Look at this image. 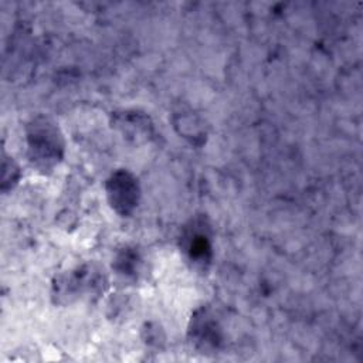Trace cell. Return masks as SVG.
Wrapping results in <instances>:
<instances>
[{
  "label": "cell",
  "instance_id": "1",
  "mask_svg": "<svg viewBox=\"0 0 363 363\" xmlns=\"http://www.w3.org/2000/svg\"><path fill=\"white\" fill-rule=\"evenodd\" d=\"M27 159L41 174L51 173L65 156V139L58 123L48 115L33 116L26 125Z\"/></svg>",
  "mask_w": 363,
  "mask_h": 363
},
{
  "label": "cell",
  "instance_id": "2",
  "mask_svg": "<svg viewBox=\"0 0 363 363\" xmlns=\"http://www.w3.org/2000/svg\"><path fill=\"white\" fill-rule=\"evenodd\" d=\"M106 284L104 268L98 264L86 262L57 275L51 284V298L57 305H69L82 296L101 295Z\"/></svg>",
  "mask_w": 363,
  "mask_h": 363
},
{
  "label": "cell",
  "instance_id": "3",
  "mask_svg": "<svg viewBox=\"0 0 363 363\" xmlns=\"http://www.w3.org/2000/svg\"><path fill=\"white\" fill-rule=\"evenodd\" d=\"M179 248L191 268L206 272L213 261V230L206 214L193 216L180 230Z\"/></svg>",
  "mask_w": 363,
  "mask_h": 363
},
{
  "label": "cell",
  "instance_id": "4",
  "mask_svg": "<svg viewBox=\"0 0 363 363\" xmlns=\"http://www.w3.org/2000/svg\"><path fill=\"white\" fill-rule=\"evenodd\" d=\"M105 194L111 208L121 217H129L140 201V184L128 169L113 170L105 182Z\"/></svg>",
  "mask_w": 363,
  "mask_h": 363
},
{
  "label": "cell",
  "instance_id": "5",
  "mask_svg": "<svg viewBox=\"0 0 363 363\" xmlns=\"http://www.w3.org/2000/svg\"><path fill=\"white\" fill-rule=\"evenodd\" d=\"M187 337L200 353H217L224 343L223 328L208 306L197 308L189 320Z\"/></svg>",
  "mask_w": 363,
  "mask_h": 363
},
{
  "label": "cell",
  "instance_id": "6",
  "mask_svg": "<svg viewBox=\"0 0 363 363\" xmlns=\"http://www.w3.org/2000/svg\"><path fill=\"white\" fill-rule=\"evenodd\" d=\"M112 126L118 129L128 140L135 143L149 142L153 138V123L150 118L136 109H125L115 112Z\"/></svg>",
  "mask_w": 363,
  "mask_h": 363
},
{
  "label": "cell",
  "instance_id": "7",
  "mask_svg": "<svg viewBox=\"0 0 363 363\" xmlns=\"http://www.w3.org/2000/svg\"><path fill=\"white\" fill-rule=\"evenodd\" d=\"M173 123L180 136L186 138L191 145L201 146L206 142L207 130L204 121L193 111H184L174 113Z\"/></svg>",
  "mask_w": 363,
  "mask_h": 363
},
{
  "label": "cell",
  "instance_id": "8",
  "mask_svg": "<svg viewBox=\"0 0 363 363\" xmlns=\"http://www.w3.org/2000/svg\"><path fill=\"white\" fill-rule=\"evenodd\" d=\"M142 265V255L133 245H125L116 251L112 259L113 272L126 281H135L139 277Z\"/></svg>",
  "mask_w": 363,
  "mask_h": 363
},
{
  "label": "cell",
  "instance_id": "9",
  "mask_svg": "<svg viewBox=\"0 0 363 363\" xmlns=\"http://www.w3.org/2000/svg\"><path fill=\"white\" fill-rule=\"evenodd\" d=\"M20 179V167L13 160V157H4L3 159V180H1V190L7 191L9 189H13Z\"/></svg>",
  "mask_w": 363,
  "mask_h": 363
}]
</instances>
